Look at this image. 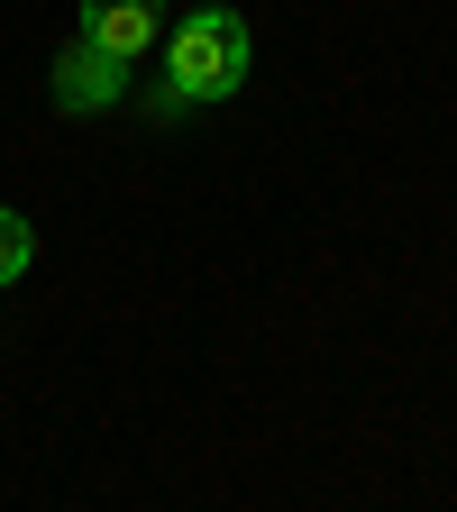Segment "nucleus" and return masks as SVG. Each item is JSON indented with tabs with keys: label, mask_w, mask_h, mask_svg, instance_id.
I'll use <instances>...</instances> for the list:
<instances>
[{
	"label": "nucleus",
	"mask_w": 457,
	"mask_h": 512,
	"mask_svg": "<svg viewBox=\"0 0 457 512\" xmlns=\"http://www.w3.org/2000/svg\"><path fill=\"white\" fill-rule=\"evenodd\" d=\"M74 37H83V46H101L110 64H128V74H138V55L165 37V0H83Z\"/></svg>",
	"instance_id": "obj_2"
},
{
	"label": "nucleus",
	"mask_w": 457,
	"mask_h": 512,
	"mask_svg": "<svg viewBox=\"0 0 457 512\" xmlns=\"http://www.w3.org/2000/svg\"><path fill=\"white\" fill-rule=\"evenodd\" d=\"M256 64V37L238 10H192L174 37H165V92H156V119L192 110V101H229Z\"/></svg>",
	"instance_id": "obj_1"
},
{
	"label": "nucleus",
	"mask_w": 457,
	"mask_h": 512,
	"mask_svg": "<svg viewBox=\"0 0 457 512\" xmlns=\"http://www.w3.org/2000/svg\"><path fill=\"white\" fill-rule=\"evenodd\" d=\"M119 92H128V64H110L101 46L74 37V46L55 55V110H74V119H83V110H110Z\"/></svg>",
	"instance_id": "obj_3"
},
{
	"label": "nucleus",
	"mask_w": 457,
	"mask_h": 512,
	"mask_svg": "<svg viewBox=\"0 0 457 512\" xmlns=\"http://www.w3.org/2000/svg\"><path fill=\"white\" fill-rule=\"evenodd\" d=\"M28 266H37V229L19 211H0V284H19Z\"/></svg>",
	"instance_id": "obj_4"
}]
</instances>
